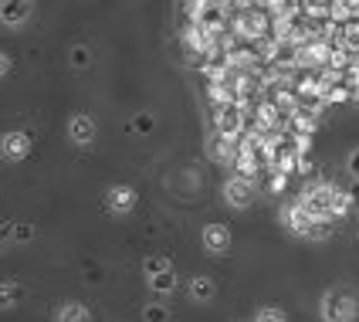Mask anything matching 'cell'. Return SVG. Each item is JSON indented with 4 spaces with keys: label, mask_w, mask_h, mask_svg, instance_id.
Returning <instances> with one entry per match:
<instances>
[{
    "label": "cell",
    "mask_w": 359,
    "mask_h": 322,
    "mask_svg": "<svg viewBox=\"0 0 359 322\" xmlns=\"http://www.w3.org/2000/svg\"><path fill=\"white\" fill-rule=\"evenodd\" d=\"M322 322H356L359 319V302L349 288H329L319 302Z\"/></svg>",
    "instance_id": "6da1fadb"
},
{
    "label": "cell",
    "mask_w": 359,
    "mask_h": 322,
    "mask_svg": "<svg viewBox=\"0 0 359 322\" xmlns=\"http://www.w3.org/2000/svg\"><path fill=\"white\" fill-rule=\"evenodd\" d=\"M332 197H336V187L332 183H309L302 190L299 203L319 221H332Z\"/></svg>",
    "instance_id": "7a4b0ae2"
},
{
    "label": "cell",
    "mask_w": 359,
    "mask_h": 322,
    "mask_svg": "<svg viewBox=\"0 0 359 322\" xmlns=\"http://www.w3.org/2000/svg\"><path fill=\"white\" fill-rule=\"evenodd\" d=\"M136 203H140V194H136L129 183H112V187L105 190V197H102V207H105L112 217H129V214L136 210Z\"/></svg>",
    "instance_id": "3957f363"
},
{
    "label": "cell",
    "mask_w": 359,
    "mask_h": 322,
    "mask_svg": "<svg viewBox=\"0 0 359 322\" xmlns=\"http://www.w3.org/2000/svg\"><path fill=\"white\" fill-rule=\"evenodd\" d=\"M34 153V140L27 136V133H20V129H11V133H4L0 136V160L4 163H24L27 156Z\"/></svg>",
    "instance_id": "277c9868"
},
{
    "label": "cell",
    "mask_w": 359,
    "mask_h": 322,
    "mask_svg": "<svg viewBox=\"0 0 359 322\" xmlns=\"http://www.w3.org/2000/svg\"><path fill=\"white\" fill-rule=\"evenodd\" d=\"M281 224H285L295 238H305V241H309L312 231H316V224H319V217H312V214L295 201V203H288V207H281Z\"/></svg>",
    "instance_id": "5b68a950"
},
{
    "label": "cell",
    "mask_w": 359,
    "mask_h": 322,
    "mask_svg": "<svg viewBox=\"0 0 359 322\" xmlns=\"http://www.w3.org/2000/svg\"><path fill=\"white\" fill-rule=\"evenodd\" d=\"M255 180H248V177H227L224 180V203L227 207H234V210H244V207H251L255 203Z\"/></svg>",
    "instance_id": "8992f818"
},
{
    "label": "cell",
    "mask_w": 359,
    "mask_h": 322,
    "mask_svg": "<svg viewBox=\"0 0 359 322\" xmlns=\"http://www.w3.org/2000/svg\"><path fill=\"white\" fill-rule=\"evenodd\" d=\"M200 241H203V251H207V255H227L234 238H231V227H227V224L210 221V224H203Z\"/></svg>",
    "instance_id": "52a82bcc"
},
{
    "label": "cell",
    "mask_w": 359,
    "mask_h": 322,
    "mask_svg": "<svg viewBox=\"0 0 359 322\" xmlns=\"http://www.w3.org/2000/svg\"><path fill=\"white\" fill-rule=\"evenodd\" d=\"M34 14V0H0V24L24 27Z\"/></svg>",
    "instance_id": "ba28073f"
},
{
    "label": "cell",
    "mask_w": 359,
    "mask_h": 322,
    "mask_svg": "<svg viewBox=\"0 0 359 322\" xmlns=\"http://www.w3.org/2000/svg\"><path fill=\"white\" fill-rule=\"evenodd\" d=\"M95 136H99V126H95L92 116L79 112V116H72V119H68V140L75 142V146H92Z\"/></svg>",
    "instance_id": "9c48e42d"
},
{
    "label": "cell",
    "mask_w": 359,
    "mask_h": 322,
    "mask_svg": "<svg viewBox=\"0 0 359 322\" xmlns=\"http://www.w3.org/2000/svg\"><path fill=\"white\" fill-rule=\"evenodd\" d=\"M187 292H190V299H194V302L207 305V302H214V299H217V282H214L210 275H194L190 285H187Z\"/></svg>",
    "instance_id": "30bf717a"
},
{
    "label": "cell",
    "mask_w": 359,
    "mask_h": 322,
    "mask_svg": "<svg viewBox=\"0 0 359 322\" xmlns=\"http://www.w3.org/2000/svg\"><path fill=\"white\" fill-rule=\"evenodd\" d=\"M146 285H149V292L153 295H160V299H166V295H173L177 292V268H166V271H153V275H146Z\"/></svg>",
    "instance_id": "8fae6325"
},
{
    "label": "cell",
    "mask_w": 359,
    "mask_h": 322,
    "mask_svg": "<svg viewBox=\"0 0 359 322\" xmlns=\"http://www.w3.org/2000/svg\"><path fill=\"white\" fill-rule=\"evenodd\" d=\"M241 109L234 105V102H227V105H220L217 109V133H224V136H238L241 133Z\"/></svg>",
    "instance_id": "7c38bea8"
},
{
    "label": "cell",
    "mask_w": 359,
    "mask_h": 322,
    "mask_svg": "<svg viewBox=\"0 0 359 322\" xmlns=\"http://www.w3.org/2000/svg\"><path fill=\"white\" fill-rule=\"evenodd\" d=\"M55 322H92V312L85 302H65L55 309Z\"/></svg>",
    "instance_id": "4fadbf2b"
},
{
    "label": "cell",
    "mask_w": 359,
    "mask_h": 322,
    "mask_svg": "<svg viewBox=\"0 0 359 322\" xmlns=\"http://www.w3.org/2000/svg\"><path fill=\"white\" fill-rule=\"evenodd\" d=\"M210 156H214L217 163H234L238 160V153H234V136L217 133V136L210 140Z\"/></svg>",
    "instance_id": "5bb4252c"
},
{
    "label": "cell",
    "mask_w": 359,
    "mask_h": 322,
    "mask_svg": "<svg viewBox=\"0 0 359 322\" xmlns=\"http://www.w3.org/2000/svg\"><path fill=\"white\" fill-rule=\"evenodd\" d=\"M20 295H24V288L18 282H11V279H0V312H7V309H14L20 302Z\"/></svg>",
    "instance_id": "9a60e30c"
},
{
    "label": "cell",
    "mask_w": 359,
    "mask_h": 322,
    "mask_svg": "<svg viewBox=\"0 0 359 322\" xmlns=\"http://www.w3.org/2000/svg\"><path fill=\"white\" fill-rule=\"evenodd\" d=\"M339 41H342V48H356L359 51V14L356 18H342Z\"/></svg>",
    "instance_id": "2e32d148"
},
{
    "label": "cell",
    "mask_w": 359,
    "mask_h": 322,
    "mask_svg": "<svg viewBox=\"0 0 359 322\" xmlns=\"http://www.w3.org/2000/svg\"><path fill=\"white\" fill-rule=\"evenodd\" d=\"M142 322H170V305L163 302H146L142 305Z\"/></svg>",
    "instance_id": "e0dca14e"
},
{
    "label": "cell",
    "mask_w": 359,
    "mask_h": 322,
    "mask_svg": "<svg viewBox=\"0 0 359 322\" xmlns=\"http://www.w3.org/2000/svg\"><path fill=\"white\" fill-rule=\"evenodd\" d=\"M353 194H346V190H339L336 187V197H332V221H339V217H346L349 210H353Z\"/></svg>",
    "instance_id": "ac0fdd59"
},
{
    "label": "cell",
    "mask_w": 359,
    "mask_h": 322,
    "mask_svg": "<svg viewBox=\"0 0 359 322\" xmlns=\"http://www.w3.org/2000/svg\"><path fill=\"white\" fill-rule=\"evenodd\" d=\"M38 238V224L34 221H18L14 224V244H31Z\"/></svg>",
    "instance_id": "d6986e66"
},
{
    "label": "cell",
    "mask_w": 359,
    "mask_h": 322,
    "mask_svg": "<svg viewBox=\"0 0 359 322\" xmlns=\"http://www.w3.org/2000/svg\"><path fill=\"white\" fill-rule=\"evenodd\" d=\"M129 129H133L136 136H149V133L156 129V119H153L149 112H140V116H133V122H129Z\"/></svg>",
    "instance_id": "ffe728a7"
},
{
    "label": "cell",
    "mask_w": 359,
    "mask_h": 322,
    "mask_svg": "<svg viewBox=\"0 0 359 322\" xmlns=\"http://www.w3.org/2000/svg\"><path fill=\"white\" fill-rule=\"evenodd\" d=\"M255 322H288V316H285V309H278V305H261L258 312H255Z\"/></svg>",
    "instance_id": "44dd1931"
},
{
    "label": "cell",
    "mask_w": 359,
    "mask_h": 322,
    "mask_svg": "<svg viewBox=\"0 0 359 322\" xmlns=\"http://www.w3.org/2000/svg\"><path fill=\"white\" fill-rule=\"evenodd\" d=\"M166 268H173V262H170L166 255H149V258L142 262V271H146V275H153V271H166Z\"/></svg>",
    "instance_id": "7402d4cb"
},
{
    "label": "cell",
    "mask_w": 359,
    "mask_h": 322,
    "mask_svg": "<svg viewBox=\"0 0 359 322\" xmlns=\"http://www.w3.org/2000/svg\"><path fill=\"white\" fill-rule=\"evenodd\" d=\"M68 58H72L75 68H88V65H92V51H88L85 44H75V48L68 51Z\"/></svg>",
    "instance_id": "603a6c76"
},
{
    "label": "cell",
    "mask_w": 359,
    "mask_h": 322,
    "mask_svg": "<svg viewBox=\"0 0 359 322\" xmlns=\"http://www.w3.org/2000/svg\"><path fill=\"white\" fill-rule=\"evenodd\" d=\"M14 217H4V221H0V251H7V248H11V244H14Z\"/></svg>",
    "instance_id": "cb8c5ba5"
},
{
    "label": "cell",
    "mask_w": 359,
    "mask_h": 322,
    "mask_svg": "<svg viewBox=\"0 0 359 322\" xmlns=\"http://www.w3.org/2000/svg\"><path fill=\"white\" fill-rule=\"evenodd\" d=\"M346 170H349V177L353 180H359V146L349 153V160H346Z\"/></svg>",
    "instance_id": "d4e9b609"
},
{
    "label": "cell",
    "mask_w": 359,
    "mask_h": 322,
    "mask_svg": "<svg viewBox=\"0 0 359 322\" xmlns=\"http://www.w3.org/2000/svg\"><path fill=\"white\" fill-rule=\"evenodd\" d=\"M7 75H11V55L0 51V79H7Z\"/></svg>",
    "instance_id": "484cf974"
}]
</instances>
